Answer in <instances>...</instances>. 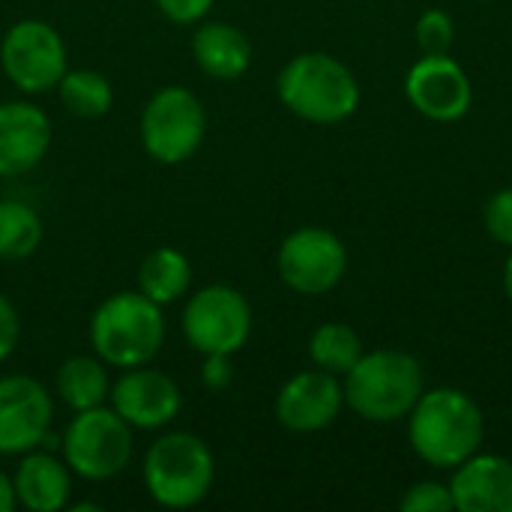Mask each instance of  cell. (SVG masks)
Segmentation results:
<instances>
[{
	"label": "cell",
	"instance_id": "6da1fadb",
	"mask_svg": "<svg viewBox=\"0 0 512 512\" xmlns=\"http://www.w3.org/2000/svg\"><path fill=\"white\" fill-rule=\"evenodd\" d=\"M483 435V411L468 393L453 387L423 393L408 414V438L414 453L441 471H453L471 459L480 450Z\"/></svg>",
	"mask_w": 512,
	"mask_h": 512
},
{
	"label": "cell",
	"instance_id": "7a4b0ae2",
	"mask_svg": "<svg viewBox=\"0 0 512 512\" xmlns=\"http://www.w3.org/2000/svg\"><path fill=\"white\" fill-rule=\"evenodd\" d=\"M165 345L162 306L141 291L105 297L90 318V348L114 369L147 366Z\"/></svg>",
	"mask_w": 512,
	"mask_h": 512
},
{
	"label": "cell",
	"instance_id": "3957f363",
	"mask_svg": "<svg viewBox=\"0 0 512 512\" xmlns=\"http://www.w3.org/2000/svg\"><path fill=\"white\" fill-rule=\"evenodd\" d=\"M276 90L291 114L318 126L342 123L360 105V84L354 72L324 51L291 57L279 72Z\"/></svg>",
	"mask_w": 512,
	"mask_h": 512
},
{
	"label": "cell",
	"instance_id": "277c9868",
	"mask_svg": "<svg viewBox=\"0 0 512 512\" xmlns=\"http://www.w3.org/2000/svg\"><path fill=\"white\" fill-rule=\"evenodd\" d=\"M348 408L369 423H396L414 411L423 390L420 360L405 351L363 354L345 375Z\"/></svg>",
	"mask_w": 512,
	"mask_h": 512
},
{
	"label": "cell",
	"instance_id": "5b68a950",
	"mask_svg": "<svg viewBox=\"0 0 512 512\" xmlns=\"http://www.w3.org/2000/svg\"><path fill=\"white\" fill-rule=\"evenodd\" d=\"M216 480V459L204 438L192 432L159 435L144 456V486L165 510L198 507Z\"/></svg>",
	"mask_w": 512,
	"mask_h": 512
},
{
	"label": "cell",
	"instance_id": "8992f818",
	"mask_svg": "<svg viewBox=\"0 0 512 512\" xmlns=\"http://www.w3.org/2000/svg\"><path fill=\"white\" fill-rule=\"evenodd\" d=\"M60 450H63V462L75 477L90 483H105L120 471H126L135 450V438H132V426L114 408L99 405V408L75 411V417L63 432Z\"/></svg>",
	"mask_w": 512,
	"mask_h": 512
},
{
	"label": "cell",
	"instance_id": "52a82bcc",
	"mask_svg": "<svg viewBox=\"0 0 512 512\" xmlns=\"http://www.w3.org/2000/svg\"><path fill=\"white\" fill-rule=\"evenodd\" d=\"M207 135V111L201 99L180 84L156 90L141 111V144L150 159L180 165L192 159Z\"/></svg>",
	"mask_w": 512,
	"mask_h": 512
},
{
	"label": "cell",
	"instance_id": "ba28073f",
	"mask_svg": "<svg viewBox=\"0 0 512 512\" xmlns=\"http://www.w3.org/2000/svg\"><path fill=\"white\" fill-rule=\"evenodd\" d=\"M0 69L21 93L39 96L57 90L66 63V42L48 21H15L0 42Z\"/></svg>",
	"mask_w": 512,
	"mask_h": 512
},
{
	"label": "cell",
	"instance_id": "9c48e42d",
	"mask_svg": "<svg viewBox=\"0 0 512 512\" xmlns=\"http://www.w3.org/2000/svg\"><path fill=\"white\" fill-rule=\"evenodd\" d=\"M183 336L198 354H237L252 336V306L231 285L195 291L183 309Z\"/></svg>",
	"mask_w": 512,
	"mask_h": 512
},
{
	"label": "cell",
	"instance_id": "30bf717a",
	"mask_svg": "<svg viewBox=\"0 0 512 512\" xmlns=\"http://www.w3.org/2000/svg\"><path fill=\"white\" fill-rule=\"evenodd\" d=\"M276 267L279 279L291 291L303 297H318L342 282L348 270V249L333 231L306 225L282 240Z\"/></svg>",
	"mask_w": 512,
	"mask_h": 512
},
{
	"label": "cell",
	"instance_id": "8fae6325",
	"mask_svg": "<svg viewBox=\"0 0 512 512\" xmlns=\"http://www.w3.org/2000/svg\"><path fill=\"white\" fill-rule=\"evenodd\" d=\"M54 402L30 375L0 378V456H24L48 441Z\"/></svg>",
	"mask_w": 512,
	"mask_h": 512
},
{
	"label": "cell",
	"instance_id": "7c38bea8",
	"mask_svg": "<svg viewBox=\"0 0 512 512\" xmlns=\"http://www.w3.org/2000/svg\"><path fill=\"white\" fill-rule=\"evenodd\" d=\"M405 96L429 120L453 123L468 114L474 90L468 72L450 54H426L411 66Z\"/></svg>",
	"mask_w": 512,
	"mask_h": 512
},
{
	"label": "cell",
	"instance_id": "4fadbf2b",
	"mask_svg": "<svg viewBox=\"0 0 512 512\" xmlns=\"http://www.w3.org/2000/svg\"><path fill=\"white\" fill-rule=\"evenodd\" d=\"M111 408L132 426V429H165L183 405L180 387L159 369L132 366L111 384L108 393Z\"/></svg>",
	"mask_w": 512,
	"mask_h": 512
},
{
	"label": "cell",
	"instance_id": "5bb4252c",
	"mask_svg": "<svg viewBox=\"0 0 512 512\" xmlns=\"http://www.w3.org/2000/svg\"><path fill=\"white\" fill-rule=\"evenodd\" d=\"M345 405V390L336 375L312 369L288 378L276 396V420L291 432L327 429Z\"/></svg>",
	"mask_w": 512,
	"mask_h": 512
},
{
	"label": "cell",
	"instance_id": "9a60e30c",
	"mask_svg": "<svg viewBox=\"0 0 512 512\" xmlns=\"http://www.w3.org/2000/svg\"><path fill=\"white\" fill-rule=\"evenodd\" d=\"M51 147V117L24 99L0 105V177L33 171Z\"/></svg>",
	"mask_w": 512,
	"mask_h": 512
},
{
	"label": "cell",
	"instance_id": "2e32d148",
	"mask_svg": "<svg viewBox=\"0 0 512 512\" xmlns=\"http://www.w3.org/2000/svg\"><path fill=\"white\" fill-rule=\"evenodd\" d=\"M450 492L459 512H512V462L504 456H471L453 468Z\"/></svg>",
	"mask_w": 512,
	"mask_h": 512
},
{
	"label": "cell",
	"instance_id": "e0dca14e",
	"mask_svg": "<svg viewBox=\"0 0 512 512\" xmlns=\"http://www.w3.org/2000/svg\"><path fill=\"white\" fill-rule=\"evenodd\" d=\"M12 486H15L18 507L30 512H60L69 507L72 471L63 459L42 453L36 447L21 456Z\"/></svg>",
	"mask_w": 512,
	"mask_h": 512
},
{
	"label": "cell",
	"instance_id": "ac0fdd59",
	"mask_svg": "<svg viewBox=\"0 0 512 512\" xmlns=\"http://www.w3.org/2000/svg\"><path fill=\"white\" fill-rule=\"evenodd\" d=\"M192 57L207 78L234 81L252 63V42L237 24L207 21L192 33Z\"/></svg>",
	"mask_w": 512,
	"mask_h": 512
},
{
	"label": "cell",
	"instance_id": "d6986e66",
	"mask_svg": "<svg viewBox=\"0 0 512 512\" xmlns=\"http://www.w3.org/2000/svg\"><path fill=\"white\" fill-rule=\"evenodd\" d=\"M54 390L60 396V402L72 411H87V408H99L108 402L111 393V378L105 363L93 354H75L69 360L60 363L57 378H54Z\"/></svg>",
	"mask_w": 512,
	"mask_h": 512
},
{
	"label": "cell",
	"instance_id": "ffe728a7",
	"mask_svg": "<svg viewBox=\"0 0 512 512\" xmlns=\"http://www.w3.org/2000/svg\"><path fill=\"white\" fill-rule=\"evenodd\" d=\"M192 261L174 249V246H159L153 249L141 267H138V291L150 297L159 306L177 303L180 297L189 294L192 288Z\"/></svg>",
	"mask_w": 512,
	"mask_h": 512
},
{
	"label": "cell",
	"instance_id": "44dd1931",
	"mask_svg": "<svg viewBox=\"0 0 512 512\" xmlns=\"http://www.w3.org/2000/svg\"><path fill=\"white\" fill-rule=\"evenodd\" d=\"M57 93L63 108L84 120L105 117L114 105V87L96 69H66L57 84Z\"/></svg>",
	"mask_w": 512,
	"mask_h": 512
},
{
	"label": "cell",
	"instance_id": "7402d4cb",
	"mask_svg": "<svg viewBox=\"0 0 512 512\" xmlns=\"http://www.w3.org/2000/svg\"><path fill=\"white\" fill-rule=\"evenodd\" d=\"M309 357L315 369L330 372V375H348L354 363L363 357V342L357 330H351L342 321H327L321 324L312 339H309Z\"/></svg>",
	"mask_w": 512,
	"mask_h": 512
},
{
	"label": "cell",
	"instance_id": "603a6c76",
	"mask_svg": "<svg viewBox=\"0 0 512 512\" xmlns=\"http://www.w3.org/2000/svg\"><path fill=\"white\" fill-rule=\"evenodd\" d=\"M42 243V219L24 201H0V258H30Z\"/></svg>",
	"mask_w": 512,
	"mask_h": 512
},
{
	"label": "cell",
	"instance_id": "cb8c5ba5",
	"mask_svg": "<svg viewBox=\"0 0 512 512\" xmlns=\"http://www.w3.org/2000/svg\"><path fill=\"white\" fill-rule=\"evenodd\" d=\"M456 39V27L453 18L441 9H429L420 15L417 21V45L423 48V54H450Z\"/></svg>",
	"mask_w": 512,
	"mask_h": 512
},
{
	"label": "cell",
	"instance_id": "d4e9b609",
	"mask_svg": "<svg viewBox=\"0 0 512 512\" xmlns=\"http://www.w3.org/2000/svg\"><path fill=\"white\" fill-rule=\"evenodd\" d=\"M402 512H450L456 510L453 504V492L444 483L426 480L408 489V495L402 498Z\"/></svg>",
	"mask_w": 512,
	"mask_h": 512
},
{
	"label": "cell",
	"instance_id": "484cf974",
	"mask_svg": "<svg viewBox=\"0 0 512 512\" xmlns=\"http://www.w3.org/2000/svg\"><path fill=\"white\" fill-rule=\"evenodd\" d=\"M483 225L492 240L512 249V189L495 192L483 207Z\"/></svg>",
	"mask_w": 512,
	"mask_h": 512
},
{
	"label": "cell",
	"instance_id": "4316f807",
	"mask_svg": "<svg viewBox=\"0 0 512 512\" xmlns=\"http://www.w3.org/2000/svg\"><path fill=\"white\" fill-rule=\"evenodd\" d=\"M18 339H21L18 309L12 306V300L6 294H0V363L12 357V351L18 348Z\"/></svg>",
	"mask_w": 512,
	"mask_h": 512
},
{
	"label": "cell",
	"instance_id": "83f0119b",
	"mask_svg": "<svg viewBox=\"0 0 512 512\" xmlns=\"http://www.w3.org/2000/svg\"><path fill=\"white\" fill-rule=\"evenodd\" d=\"M201 381L207 390L213 393H222L234 384V366H231V357L228 354H207L204 357V366H201Z\"/></svg>",
	"mask_w": 512,
	"mask_h": 512
},
{
	"label": "cell",
	"instance_id": "f1b7e54d",
	"mask_svg": "<svg viewBox=\"0 0 512 512\" xmlns=\"http://www.w3.org/2000/svg\"><path fill=\"white\" fill-rule=\"evenodd\" d=\"M156 6L174 24H195L210 12L213 0H156Z\"/></svg>",
	"mask_w": 512,
	"mask_h": 512
},
{
	"label": "cell",
	"instance_id": "f546056e",
	"mask_svg": "<svg viewBox=\"0 0 512 512\" xmlns=\"http://www.w3.org/2000/svg\"><path fill=\"white\" fill-rule=\"evenodd\" d=\"M18 507V498H15V486H12V477H6L0 471V512H12Z\"/></svg>",
	"mask_w": 512,
	"mask_h": 512
},
{
	"label": "cell",
	"instance_id": "4dcf8cb0",
	"mask_svg": "<svg viewBox=\"0 0 512 512\" xmlns=\"http://www.w3.org/2000/svg\"><path fill=\"white\" fill-rule=\"evenodd\" d=\"M504 291H507V297H510L512 303V255L507 258V264H504Z\"/></svg>",
	"mask_w": 512,
	"mask_h": 512
},
{
	"label": "cell",
	"instance_id": "1f68e13d",
	"mask_svg": "<svg viewBox=\"0 0 512 512\" xmlns=\"http://www.w3.org/2000/svg\"><path fill=\"white\" fill-rule=\"evenodd\" d=\"M69 510H72V512H102V507H99V504H90V501H87V504H69Z\"/></svg>",
	"mask_w": 512,
	"mask_h": 512
}]
</instances>
